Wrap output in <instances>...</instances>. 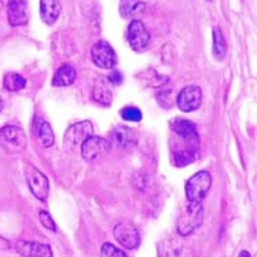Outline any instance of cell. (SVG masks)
Segmentation results:
<instances>
[{
  "instance_id": "obj_1",
  "label": "cell",
  "mask_w": 257,
  "mask_h": 257,
  "mask_svg": "<svg viewBox=\"0 0 257 257\" xmlns=\"http://www.w3.org/2000/svg\"><path fill=\"white\" fill-rule=\"evenodd\" d=\"M204 220V208L200 201H189L178 219V232L180 235L187 236L193 234Z\"/></svg>"
},
{
  "instance_id": "obj_2",
  "label": "cell",
  "mask_w": 257,
  "mask_h": 257,
  "mask_svg": "<svg viewBox=\"0 0 257 257\" xmlns=\"http://www.w3.org/2000/svg\"><path fill=\"white\" fill-rule=\"evenodd\" d=\"M212 176L208 171L197 172L186 183V197L189 201H202L209 193Z\"/></svg>"
},
{
  "instance_id": "obj_3",
  "label": "cell",
  "mask_w": 257,
  "mask_h": 257,
  "mask_svg": "<svg viewBox=\"0 0 257 257\" xmlns=\"http://www.w3.org/2000/svg\"><path fill=\"white\" fill-rule=\"evenodd\" d=\"M0 145L11 153L21 152L27 146V137L21 128L6 125L0 130Z\"/></svg>"
},
{
  "instance_id": "obj_4",
  "label": "cell",
  "mask_w": 257,
  "mask_h": 257,
  "mask_svg": "<svg viewBox=\"0 0 257 257\" xmlns=\"http://www.w3.org/2000/svg\"><path fill=\"white\" fill-rule=\"evenodd\" d=\"M92 62L100 69H113L117 63V55L110 44L105 40L96 42L91 48Z\"/></svg>"
},
{
  "instance_id": "obj_5",
  "label": "cell",
  "mask_w": 257,
  "mask_h": 257,
  "mask_svg": "<svg viewBox=\"0 0 257 257\" xmlns=\"http://www.w3.org/2000/svg\"><path fill=\"white\" fill-rule=\"evenodd\" d=\"M126 39L134 51H145L149 47L150 43V33L143 25V22L134 20L130 22L128 29H126Z\"/></svg>"
},
{
  "instance_id": "obj_6",
  "label": "cell",
  "mask_w": 257,
  "mask_h": 257,
  "mask_svg": "<svg viewBox=\"0 0 257 257\" xmlns=\"http://www.w3.org/2000/svg\"><path fill=\"white\" fill-rule=\"evenodd\" d=\"M110 150V142L105 138L91 135L81 143V156L87 161H96Z\"/></svg>"
},
{
  "instance_id": "obj_7",
  "label": "cell",
  "mask_w": 257,
  "mask_h": 257,
  "mask_svg": "<svg viewBox=\"0 0 257 257\" xmlns=\"http://www.w3.org/2000/svg\"><path fill=\"white\" fill-rule=\"evenodd\" d=\"M201 103H202V91L197 85L184 87L176 98V105L184 113H191V111L197 110Z\"/></svg>"
},
{
  "instance_id": "obj_8",
  "label": "cell",
  "mask_w": 257,
  "mask_h": 257,
  "mask_svg": "<svg viewBox=\"0 0 257 257\" xmlns=\"http://www.w3.org/2000/svg\"><path fill=\"white\" fill-rule=\"evenodd\" d=\"M91 135H92V124L89 121H81L69 126V130L63 137V143H65V147L74 149L79 145L81 146V143Z\"/></svg>"
},
{
  "instance_id": "obj_9",
  "label": "cell",
  "mask_w": 257,
  "mask_h": 257,
  "mask_svg": "<svg viewBox=\"0 0 257 257\" xmlns=\"http://www.w3.org/2000/svg\"><path fill=\"white\" fill-rule=\"evenodd\" d=\"M11 27H21L29 21V9L25 0H3Z\"/></svg>"
},
{
  "instance_id": "obj_10",
  "label": "cell",
  "mask_w": 257,
  "mask_h": 257,
  "mask_svg": "<svg viewBox=\"0 0 257 257\" xmlns=\"http://www.w3.org/2000/svg\"><path fill=\"white\" fill-rule=\"evenodd\" d=\"M114 238L117 242L120 243L121 246H124L125 249H137L141 243V236L139 232L135 227H132L128 223H120L114 227L113 230Z\"/></svg>"
},
{
  "instance_id": "obj_11",
  "label": "cell",
  "mask_w": 257,
  "mask_h": 257,
  "mask_svg": "<svg viewBox=\"0 0 257 257\" xmlns=\"http://www.w3.org/2000/svg\"><path fill=\"white\" fill-rule=\"evenodd\" d=\"M171 130L172 134L178 139L182 141H189V142H200V137L195 128L194 122L184 118H175L171 122Z\"/></svg>"
},
{
  "instance_id": "obj_12",
  "label": "cell",
  "mask_w": 257,
  "mask_h": 257,
  "mask_svg": "<svg viewBox=\"0 0 257 257\" xmlns=\"http://www.w3.org/2000/svg\"><path fill=\"white\" fill-rule=\"evenodd\" d=\"M110 141L118 149L128 150L138 143V135L132 128H128L125 125H118L110 132Z\"/></svg>"
},
{
  "instance_id": "obj_13",
  "label": "cell",
  "mask_w": 257,
  "mask_h": 257,
  "mask_svg": "<svg viewBox=\"0 0 257 257\" xmlns=\"http://www.w3.org/2000/svg\"><path fill=\"white\" fill-rule=\"evenodd\" d=\"M28 184H29V189H31L32 194L35 195L37 200H47L48 189H50L48 187V179L39 169H31V173L28 175Z\"/></svg>"
},
{
  "instance_id": "obj_14",
  "label": "cell",
  "mask_w": 257,
  "mask_h": 257,
  "mask_svg": "<svg viewBox=\"0 0 257 257\" xmlns=\"http://www.w3.org/2000/svg\"><path fill=\"white\" fill-rule=\"evenodd\" d=\"M16 250L20 256L25 257H51L53 250L48 245L39 242L18 241L16 243Z\"/></svg>"
},
{
  "instance_id": "obj_15",
  "label": "cell",
  "mask_w": 257,
  "mask_h": 257,
  "mask_svg": "<svg viewBox=\"0 0 257 257\" xmlns=\"http://www.w3.org/2000/svg\"><path fill=\"white\" fill-rule=\"evenodd\" d=\"M36 137L39 139V142L43 147H51L55 142V137L51 125L48 124L47 120H44L42 117H36L35 118V124H33Z\"/></svg>"
},
{
  "instance_id": "obj_16",
  "label": "cell",
  "mask_w": 257,
  "mask_h": 257,
  "mask_svg": "<svg viewBox=\"0 0 257 257\" xmlns=\"http://www.w3.org/2000/svg\"><path fill=\"white\" fill-rule=\"evenodd\" d=\"M61 14L59 0H40V17L44 24L53 25Z\"/></svg>"
},
{
  "instance_id": "obj_17",
  "label": "cell",
  "mask_w": 257,
  "mask_h": 257,
  "mask_svg": "<svg viewBox=\"0 0 257 257\" xmlns=\"http://www.w3.org/2000/svg\"><path fill=\"white\" fill-rule=\"evenodd\" d=\"M76 80V70L70 65H62L61 68L57 69L54 74L53 85L54 87H68L72 85Z\"/></svg>"
},
{
  "instance_id": "obj_18",
  "label": "cell",
  "mask_w": 257,
  "mask_h": 257,
  "mask_svg": "<svg viewBox=\"0 0 257 257\" xmlns=\"http://www.w3.org/2000/svg\"><path fill=\"white\" fill-rule=\"evenodd\" d=\"M92 96H94L95 102L102 106H110L111 102H113V94H111L110 85L107 84L105 80L96 81Z\"/></svg>"
},
{
  "instance_id": "obj_19",
  "label": "cell",
  "mask_w": 257,
  "mask_h": 257,
  "mask_svg": "<svg viewBox=\"0 0 257 257\" xmlns=\"http://www.w3.org/2000/svg\"><path fill=\"white\" fill-rule=\"evenodd\" d=\"M146 10V5L139 0H121L120 14L122 18H132L134 16L142 14Z\"/></svg>"
},
{
  "instance_id": "obj_20",
  "label": "cell",
  "mask_w": 257,
  "mask_h": 257,
  "mask_svg": "<svg viewBox=\"0 0 257 257\" xmlns=\"http://www.w3.org/2000/svg\"><path fill=\"white\" fill-rule=\"evenodd\" d=\"M198 158H200V150H176V152H172L173 164L179 168L194 163Z\"/></svg>"
},
{
  "instance_id": "obj_21",
  "label": "cell",
  "mask_w": 257,
  "mask_h": 257,
  "mask_svg": "<svg viewBox=\"0 0 257 257\" xmlns=\"http://www.w3.org/2000/svg\"><path fill=\"white\" fill-rule=\"evenodd\" d=\"M3 85L7 91H11V92H17V91H21L22 88H25L27 85V80L25 77H22L21 74L18 73H7L5 76V81H3Z\"/></svg>"
},
{
  "instance_id": "obj_22",
  "label": "cell",
  "mask_w": 257,
  "mask_h": 257,
  "mask_svg": "<svg viewBox=\"0 0 257 257\" xmlns=\"http://www.w3.org/2000/svg\"><path fill=\"white\" fill-rule=\"evenodd\" d=\"M226 40L221 35V31L219 28H213V55H215L216 59L221 61L223 58L226 57Z\"/></svg>"
},
{
  "instance_id": "obj_23",
  "label": "cell",
  "mask_w": 257,
  "mask_h": 257,
  "mask_svg": "<svg viewBox=\"0 0 257 257\" xmlns=\"http://www.w3.org/2000/svg\"><path fill=\"white\" fill-rule=\"evenodd\" d=\"M120 114L124 120L131 121V122H139L143 118L142 111L139 110L138 107H135V106H126V107H124L121 110Z\"/></svg>"
},
{
  "instance_id": "obj_24",
  "label": "cell",
  "mask_w": 257,
  "mask_h": 257,
  "mask_svg": "<svg viewBox=\"0 0 257 257\" xmlns=\"http://www.w3.org/2000/svg\"><path fill=\"white\" fill-rule=\"evenodd\" d=\"M100 256L103 257H125L126 253H124L121 249H117L114 245L109 242H105L100 247Z\"/></svg>"
},
{
  "instance_id": "obj_25",
  "label": "cell",
  "mask_w": 257,
  "mask_h": 257,
  "mask_svg": "<svg viewBox=\"0 0 257 257\" xmlns=\"http://www.w3.org/2000/svg\"><path fill=\"white\" fill-rule=\"evenodd\" d=\"M40 221H42V224L47 230H50L51 232H57V226H55V221L53 220V217H51V215L48 213V212H46V210H42L40 212Z\"/></svg>"
},
{
  "instance_id": "obj_26",
  "label": "cell",
  "mask_w": 257,
  "mask_h": 257,
  "mask_svg": "<svg viewBox=\"0 0 257 257\" xmlns=\"http://www.w3.org/2000/svg\"><path fill=\"white\" fill-rule=\"evenodd\" d=\"M107 81H109L110 84L114 85L121 84V83H122V74H121L120 72L114 70V72H111V73L107 76Z\"/></svg>"
},
{
  "instance_id": "obj_27",
  "label": "cell",
  "mask_w": 257,
  "mask_h": 257,
  "mask_svg": "<svg viewBox=\"0 0 257 257\" xmlns=\"http://www.w3.org/2000/svg\"><path fill=\"white\" fill-rule=\"evenodd\" d=\"M239 256H247V257H249V256H250V254H249V253H247V252H241V253H239Z\"/></svg>"
},
{
  "instance_id": "obj_28",
  "label": "cell",
  "mask_w": 257,
  "mask_h": 257,
  "mask_svg": "<svg viewBox=\"0 0 257 257\" xmlns=\"http://www.w3.org/2000/svg\"><path fill=\"white\" fill-rule=\"evenodd\" d=\"M3 110V100H2V98H0V111Z\"/></svg>"
}]
</instances>
